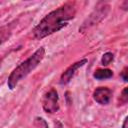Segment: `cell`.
Returning a JSON list of instances; mask_svg holds the SVG:
<instances>
[{"label": "cell", "instance_id": "1", "mask_svg": "<svg viewBox=\"0 0 128 128\" xmlns=\"http://www.w3.org/2000/svg\"><path fill=\"white\" fill-rule=\"evenodd\" d=\"M76 7L72 2H67L57 9L47 14L35 28L32 30L33 37L41 40L55 32L60 31L68 25V23L75 17Z\"/></svg>", "mask_w": 128, "mask_h": 128}, {"label": "cell", "instance_id": "2", "mask_svg": "<svg viewBox=\"0 0 128 128\" xmlns=\"http://www.w3.org/2000/svg\"><path fill=\"white\" fill-rule=\"evenodd\" d=\"M44 56H45V48L40 47L25 61L21 62L16 68H14L7 79L8 88L10 90H13L22 79H24L42 62Z\"/></svg>", "mask_w": 128, "mask_h": 128}, {"label": "cell", "instance_id": "3", "mask_svg": "<svg viewBox=\"0 0 128 128\" xmlns=\"http://www.w3.org/2000/svg\"><path fill=\"white\" fill-rule=\"evenodd\" d=\"M109 10H110V5L109 4H107V3H99L95 7L93 12L84 20V22L82 23V25L79 28V32L85 33L91 27H93V26L97 25L98 23H100L108 15Z\"/></svg>", "mask_w": 128, "mask_h": 128}, {"label": "cell", "instance_id": "4", "mask_svg": "<svg viewBox=\"0 0 128 128\" xmlns=\"http://www.w3.org/2000/svg\"><path fill=\"white\" fill-rule=\"evenodd\" d=\"M42 107L46 113L53 114L59 110V96L56 89L51 88L47 91L42 99Z\"/></svg>", "mask_w": 128, "mask_h": 128}, {"label": "cell", "instance_id": "5", "mask_svg": "<svg viewBox=\"0 0 128 128\" xmlns=\"http://www.w3.org/2000/svg\"><path fill=\"white\" fill-rule=\"evenodd\" d=\"M86 63H87V59H82V60L77 61V62H75L74 64L70 65V66L62 73V75H61V77H60L59 83H60L61 85H66V84H68V83L71 81V79L74 77V75L76 74V71H77L79 68H81L83 65H85Z\"/></svg>", "mask_w": 128, "mask_h": 128}, {"label": "cell", "instance_id": "6", "mask_svg": "<svg viewBox=\"0 0 128 128\" xmlns=\"http://www.w3.org/2000/svg\"><path fill=\"white\" fill-rule=\"evenodd\" d=\"M112 98V91L107 87H98L93 92V99L100 105H108Z\"/></svg>", "mask_w": 128, "mask_h": 128}, {"label": "cell", "instance_id": "7", "mask_svg": "<svg viewBox=\"0 0 128 128\" xmlns=\"http://www.w3.org/2000/svg\"><path fill=\"white\" fill-rule=\"evenodd\" d=\"M113 76V72L110 69L104 68V69H97L93 73V77L97 80H105V79H110Z\"/></svg>", "mask_w": 128, "mask_h": 128}, {"label": "cell", "instance_id": "8", "mask_svg": "<svg viewBox=\"0 0 128 128\" xmlns=\"http://www.w3.org/2000/svg\"><path fill=\"white\" fill-rule=\"evenodd\" d=\"M11 33H12V27L10 24L0 27V45L9 39V37L11 36Z\"/></svg>", "mask_w": 128, "mask_h": 128}, {"label": "cell", "instance_id": "9", "mask_svg": "<svg viewBox=\"0 0 128 128\" xmlns=\"http://www.w3.org/2000/svg\"><path fill=\"white\" fill-rule=\"evenodd\" d=\"M113 60H114V55H113V53H111V52H106V53L103 54V56H102V58H101V63H102L103 66H107V65H109Z\"/></svg>", "mask_w": 128, "mask_h": 128}, {"label": "cell", "instance_id": "10", "mask_svg": "<svg viewBox=\"0 0 128 128\" xmlns=\"http://www.w3.org/2000/svg\"><path fill=\"white\" fill-rule=\"evenodd\" d=\"M34 125L37 127V128H48V124L47 122L41 118V117H36L35 120H34Z\"/></svg>", "mask_w": 128, "mask_h": 128}, {"label": "cell", "instance_id": "11", "mask_svg": "<svg viewBox=\"0 0 128 128\" xmlns=\"http://www.w3.org/2000/svg\"><path fill=\"white\" fill-rule=\"evenodd\" d=\"M128 101V96H127V87H125L120 95L119 98V105H125Z\"/></svg>", "mask_w": 128, "mask_h": 128}, {"label": "cell", "instance_id": "12", "mask_svg": "<svg viewBox=\"0 0 128 128\" xmlns=\"http://www.w3.org/2000/svg\"><path fill=\"white\" fill-rule=\"evenodd\" d=\"M121 78L123 79V81L124 82H127V67H125L123 70H122V72H121Z\"/></svg>", "mask_w": 128, "mask_h": 128}, {"label": "cell", "instance_id": "13", "mask_svg": "<svg viewBox=\"0 0 128 128\" xmlns=\"http://www.w3.org/2000/svg\"><path fill=\"white\" fill-rule=\"evenodd\" d=\"M54 128H64V126L60 121L57 120V121L54 122Z\"/></svg>", "mask_w": 128, "mask_h": 128}, {"label": "cell", "instance_id": "14", "mask_svg": "<svg viewBox=\"0 0 128 128\" xmlns=\"http://www.w3.org/2000/svg\"><path fill=\"white\" fill-rule=\"evenodd\" d=\"M122 128H127V117L124 119V122H123V126Z\"/></svg>", "mask_w": 128, "mask_h": 128}, {"label": "cell", "instance_id": "15", "mask_svg": "<svg viewBox=\"0 0 128 128\" xmlns=\"http://www.w3.org/2000/svg\"><path fill=\"white\" fill-rule=\"evenodd\" d=\"M1 63H2V59L0 58V66H1Z\"/></svg>", "mask_w": 128, "mask_h": 128}]
</instances>
